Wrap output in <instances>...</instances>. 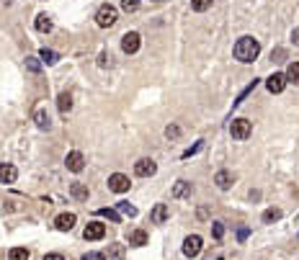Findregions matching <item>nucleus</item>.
<instances>
[{"label":"nucleus","mask_w":299,"mask_h":260,"mask_svg":"<svg viewBox=\"0 0 299 260\" xmlns=\"http://www.w3.org/2000/svg\"><path fill=\"white\" fill-rule=\"evenodd\" d=\"M201 253V237L199 235H188L183 240V255L186 258H196Z\"/></svg>","instance_id":"obj_6"},{"label":"nucleus","mask_w":299,"mask_h":260,"mask_svg":"<svg viewBox=\"0 0 299 260\" xmlns=\"http://www.w3.org/2000/svg\"><path fill=\"white\" fill-rule=\"evenodd\" d=\"M26 67L31 70V72H39V70H41V62H39L36 57H26Z\"/></svg>","instance_id":"obj_29"},{"label":"nucleus","mask_w":299,"mask_h":260,"mask_svg":"<svg viewBox=\"0 0 299 260\" xmlns=\"http://www.w3.org/2000/svg\"><path fill=\"white\" fill-rule=\"evenodd\" d=\"M137 5H140V0H122L124 10H137Z\"/></svg>","instance_id":"obj_34"},{"label":"nucleus","mask_w":299,"mask_h":260,"mask_svg":"<svg viewBox=\"0 0 299 260\" xmlns=\"http://www.w3.org/2000/svg\"><path fill=\"white\" fill-rule=\"evenodd\" d=\"M170 217V209H168V204H157L155 209H152V214H150V219H152L155 224H162Z\"/></svg>","instance_id":"obj_13"},{"label":"nucleus","mask_w":299,"mask_h":260,"mask_svg":"<svg viewBox=\"0 0 299 260\" xmlns=\"http://www.w3.org/2000/svg\"><path fill=\"white\" fill-rule=\"evenodd\" d=\"M98 214H101V217H106V219H111L114 224H119V222H122V217H119V214H116L114 209H98Z\"/></svg>","instance_id":"obj_26"},{"label":"nucleus","mask_w":299,"mask_h":260,"mask_svg":"<svg viewBox=\"0 0 299 260\" xmlns=\"http://www.w3.org/2000/svg\"><path fill=\"white\" fill-rule=\"evenodd\" d=\"M165 136L168 139H178V136H181V129H178L175 124H170V127H165Z\"/></svg>","instance_id":"obj_31"},{"label":"nucleus","mask_w":299,"mask_h":260,"mask_svg":"<svg viewBox=\"0 0 299 260\" xmlns=\"http://www.w3.org/2000/svg\"><path fill=\"white\" fill-rule=\"evenodd\" d=\"M212 232H214L217 240H222V235H224V224H222V222H214V224H212Z\"/></svg>","instance_id":"obj_33"},{"label":"nucleus","mask_w":299,"mask_h":260,"mask_svg":"<svg viewBox=\"0 0 299 260\" xmlns=\"http://www.w3.org/2000/svg\"><path fill=\"white\" fill-rule=\"evenodd\" d=\"M109 59H111V57H109L106 52H101V57H98V65H101V67H106V65H109Z\"/></svg>","instance_id":"obj_35"},{"label":"nucleus","mask_w":299,"mask_h":260,"mask_svg":"<svg viewBox=\"0 0 299 260\" xmlns=\"http://www.w3.org/2000/svg\"><path fill=\"white\" fill-rule=\"evenodd\" d=\"M276 219H281V209H266V211H263V222H266V224H271V222H276Z\"/></svg>","instance_id":"obj_23"},{"label":"nucleus","mask_w":299,"mask_h":260,"mask_svg":"<svg viewBox=\"0 0 299 260\" xmlns=\"http://www.w3.org/2000/svg\"><path fill=\"white\" fill-rule=\"evenodd\" d=\"M129 178L124 175V173H114V175H109V191H114V193H127L129 191Z\"/></svg>","instance_id":"obj_4"},{"label":"nucleus","mask_w":299,"mask_h":260,"mask_svg":"<svg viewBox=\"0 0 299 260\" xmlns=\"http://www.w3.org/2000/svg\"><path fill=\"white\" fill-rule=\"evenodd\" d=\"M122 255H124V245H114L103 253V258H122Z\"/></svg>","instance_id":"obj_27"},{"label":"nucleus","mask_w":299,"mask_h":260,"mask_svg":"<svg viewBox=\"0 0 299 260\" xmlns=\"http://www.w3.org/2000/svg\"><path fill=\"white\" fill-rule=\"evenodd\" d=\"M75 222H78L75 214H59V217L54 219V227L59 229V232H70V229L75 227Z\"/></svg>","instance_id":"obj_11"},{"label":"nucleus","mask_w":299,"mask_h":260,"mask_svg":"<svg viewBox=\"0 0 299 260\" xmlns=\"http://www.w3.org/2000/svg\"><path fill=\"white\" fill-rule=\"evenodd\" d=\"M232 54H235L237 62H243V65L256 62V57L261 54V41L253 39V36H240L237 44H235V49H232Z\"/></svg>","instance_id":"obj_1"},{"label":"nucleus","mask_w":299,"mask_h":260,"mask_svg":"<svg viewBox=\"0 0 299 260\" xmlns=\"http://www.w3.org/2000/svg\"><path fill=\"white\" fill-rule=\"evenodd\" d=\"M191 8L196 13H204L206 8H212V0H191Z\"/></svg>","instance_id":"obj_24"},{"label":"nucleus","mask_w":299,"mask_h":260,"mask_svg":"<svg viewBox=\"0 0 299 260\" xmlns=\"http://www.w3.org/2000/svg\"><path fill=\"white\" fill-rule=\"evenodd\" d=\"M292 39H294V41L299 44V28H294V34H292Z\"/></svg>","instance_id":"obj_38"},{"label":"nucleus","mask_w":299,"mask_h":260,"mask_svg":"<svg viewBox=\"0 0 299 260\" xmlns=\"http://www.w3.org/2000/svg\"><path fill=\"white\" fill-rule=\"evenodd\" d=\"M57 103H59V111H62V114H67V111L72 109V96H70V93H59Z\"/></svg>","instance_id":"obj_22"},{"label":"nucleus","mask_w":299,"mask_h":260,"mask_svg":"<svg viewBox=\"0 0 299 260\" xmlns=\"http://www.w3.org/2000/svg\"><path fill=\"white\" fill-rule=\"evenodd\" d=\"M34 121H36V127L44 129V131L52 129V121H49V116H47V111H44V109H39V111L34 114Z\"/></svg>","instance_id":"obj_16"},{"label":"nucleus","mask_w":299,"mask_h":260,"mask_svg":"<svg viewBox=\"0 0 299 260\" xmlns=\"http://www.w3.org/2000/svg\"><path fill=\"white\" fill-rule=\"evenodd\" d=\"M39 59H41L44 65H54L57 59H59V54H57V52H52V49H47V47H44V49L39 52Z\"/></svg>","instance_id":"obj_21"},{"label":"nucleus","mask_w":299,"mask_h":260,"mask_svg":"<svg viewBox=\"0 0 299 260\" xmlns=\"http://www.w3.org/2000/svg\"><path fill=\"white\" fill-rule=\"evenodd\" d=\"M65 165H67V170L80 173L83 167H85V157H83V152H70V155L65 157Z\"/></svg>","instance_id":"obj_8"},{"label":"nucleus","mask_w":299,"mask_h":260,"mask_svg":"<svg viewBox=\"0 0 299 260\" xmlns=\"http://www.w3.org/2000/svg\"><path fill=\"white\" fill-rule=\"evenodd\" d=\"M98 258H103V253H85L83 255V260H98Z\"/></svg>","instance_id":"obj_36"},{"label":"nucleus","mask_w":299,"mask_h":260,"mask_svg":"<svg viewBox=\"0 0 299 260\" xmlns=\"http://www.w3.org/2000/svg\"><path fill=\"white\" fill-rule=\"evenodd\" d=\"M201 147H204V142H196V144H193V147H188V149L183 152V160H188L191 155H196V152H199Z\"/></svg>","instance_id":"obj_32"},{"label":"nucleus","mask_w":299,"mask_h":260,"mask_svg":"<svg viewBox=\"0 0 299 260\" xmlns=\"http://www.w3.org/2000/svg\"><path fill=\"white\" fill-rule=\"evenodd\" d=\"M140 34L137 31H129V34H124L122 36V49L127 52V54H134V52H140Z\"/></svg>","instance_id":"obj_7"},{"label":"nucleus","mask_w":299,"mask_h":260,"mask_svg":"<svg viewBox=\"0 0 299 260\" xmlns=\"http://www.w3.org/2000/svg\"><path fill=\"white\" fill-rule=\"evenodd\" d=\"M85 240H101L103 235H106V224H101V222H91L85 227Z\"/></svg>","instance_id":"obj_12"},{"label":"nucleus","mask_w":299,"mask_h":260,"mask_svg":"<svg viewBox=\"0 0 299 260\" xmlns=\"http://www.w3.org/2000/svg\"><path fill=\"white\" fill-rule=\"evenodd\" d=\"M70 193H72V198H78V201H88V186L85 183H72Z\"/></svg>","instance_id":"obj_15"},{"label":"nucleus","mask_w":299,"mask_h":260,"mask_svg":"<svg viewBox=\"0 0 299 260\" xmlns=\"http://www.w3.org/2000/svg\"><path fill=\"white\" fill-rule=\"evenodd\" d=\"M266 88L271 90V93H281V90L287 88V75H281V72H274L271 78L266 80Z\"/></svg>","instance_id":"obj_9"},{"label":"nucleus","mask_w":299,"mask_h":260,"mask_svg":"<svg viewBox=\"0 0 299 260\" xmlns=\"http://www.w3.org/2000/svg\"><path fill=\"white\" fill-rule=\"evenodd\" d=\"M271 59H274V62H284V59H287V49L276 47V49L271 52Z\"/></svg>","instance_id":"obj_30"},{"label":"nucleus","mask_w":299,"mask_h":260,"mask_svg":"<svg viewBox=\"0 0 299 260\" xmlns=\"http://www.w3.org/2000/svg\"><path fill=\"white\" fill-rule=\"evenodd\" d=\"M191 193V183H186V180H178L175 186H173V196L175 198H183V196H188Z\"/></svg>","instance_id":"obj_19"},{"label":"nucleus","mask_w":299,"mask_h":260,"mask_svg":"<svg viewBox=\"0 0 299 260\" xmlns=\"http://www.w3.org/2000/svg\"><path fill=\"white\" fill-rule=\"evenodd\" d=\"M250 131H253V124L248 119H235L232 124H230V134H232V139H248L250 136Z\"/></svg>","instance_id":"obj_3"},{"label":"nucleus","mask_w":299,"mask_h":260,"mask_svg":"<svg viewBox=\"0 0 299 260\" xmlns=\"http://www.w3.org/2000/svg\"><path fill=\"white\" fill-rule=\"evenodd\" d=\"M34 26H36V31H41V34H49L54 23H52V18L47 16V13H39V16H36V23H34Z\"/></svg>","instance_id":"obj_14"},{"label":"nucleus","mask_w":299,"mask_h":260,"mask_svg":"<svg viewBox=\"0 0 299 260\" xmlns=\"http://www.w3.org/2000/svg\"><path fill=\"white\" fill-rule=\"evenodd\" d=\"M116 18H119V10H116L114 5H101V8H98V13H96V23H98L101 28L114 26V23H116Z\"/></svg>","instance_id":"obj_2"},{"label":"nucleus","mask_w":299,"mask_h":260,"mask_svg":"<svg viewBox=\"0 0 299 260\" xmlns=\"http://www.w3.org/2000/svg\"><path fill=\"white\" fill-rule=\"evenodd\" d=\"M8 258H10V260H26V258H28V250H26V248H13V250L8 253Z\"/></svg>","instance_id":"obj_25"},{"label":"nucleus","mask_w":299,"mask_h":260,"mask_svg":"<svg viewBox=\"0 0 299 260\" xmlns=\"http://www.w3.org/2000/svg\"><path fill=\"white\" fill-rule=\"evenodd\" d=\"M287 83H294V85H299V62H292L289 67H287Z\"/></svg>","instance_id":"obj_20"},{"label":"nucleus","mask_w":299,"mask_h":260,"mask_svg":"<svg viewBox=\"0 0 299 260\" xmlns=\"http://www.w3.org/2000/svg\"><path fill=\"white\" fill-rule=\"evenodd\" d=\"M47 258H49V260H62V258H65V255H59V253H49V255H47Z\"/></svg>","instance_id":"obj_37"},{"label":"nucleus","mask_w":299,"mask_h":260,"mask_svg":"<svg viewBox=\"0 0 299 260\" xmlns=\"http://www.w3.org/2000/svg\"><path fill=\"white\" fill-rule=\"evenodd\" d=\"M129 245H134V248L147 245V232H145V229H134V232L129 235Z\"/></svg>","instance_id":"obj_17"},{"label":"nucleus","mask_w":299,"mask_h":260,"mask_svg":"<svg viewBox=\"0 0 299 260\" xmlns=\"http://www.w3.org/2000/svg\"><path fill=\"white\" fill-rule=\"evenodd\" d=\"M214 183H217V186H219L222 191H227V188H230V183H232V178H230V173H227V170H219V173L214 175Z\"/></svg>","instance_id":"obj_18"},{"label":"nucleus","mask_w":299,"mask_h":260,"mask_svg":"<svg viewBox=\"0 0 299 260\" xmlns=\"http://www.w3.org/2000/svg\"><path fill=\"white\" fill-rule=\"evenodd\" d=\"M134 173H137L140 178H150V175H155V173H157V165H155V160L142 157V160L134 162Z\"/></svg>","instance_id":"obj_5"},{"label":"nucleus","mask_w":299,"mask_h":260,"mask_svg":"<svg viewBox=\"0 0 299 260\" xmlns=\"http://www.w3.org/2000/svg\"><path fill=\"white\" fill-rule=\"evenodd\" d=\"M119 211H122V214H127V217H137V209H134V206H129L127 201H119Z\"/></svg>","instance_id":"obj_28"},{"label":"nucleus","mask_w":299,"mask_h":260,"mask_svg":"<svg viewBox=\"0 0 299 260\" xmlns=\"http://www.w3.org/2000/svg\"><path fill=\"white\" fill-rule=\"evenodd\" d=\"M16 178H18L16 165H10V162H0V183H16Z\"/></svg>","instance_id":"obj_10"}]
</instances>
